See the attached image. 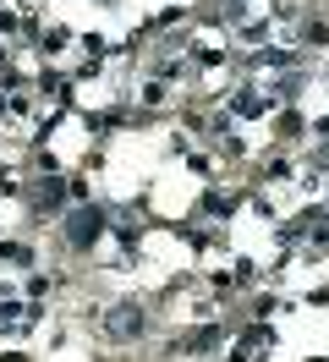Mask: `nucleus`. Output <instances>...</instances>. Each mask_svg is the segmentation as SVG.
I'll use <instances>...</instances> for the list:
<instances>
[{
  "instance_id": "3",
  "label": "nucleus",
  "mask_w": 329,
  "mask_h": 362,
  "mask_svg": "<svg viewBox=\"0 0 329 362\" xmlns=\"http://www.w3.org/2000/svg\"><path fill=\"white\" fill-rule=\"evenodd\" d=\"M39 204H44V209L61 204V181H44V187H39Z\"/></svg>"
},
{
  "instance_id": "1",
  "label": "nucleus",
  "mask_w": 329,
  "mask_h": 362,
  "mask_svg": "<svg viewBox=\"0 0 329 362\" xmlns=\"http://www.w3.org/2000/svg\"><path fill=\"white\" fill-rule=\"evenodd\" d=\"M99 324H105V335H110V340H137L149 318H143V308H137V302H115V308H110Z\"/></svg>"
},
{
  "instance_id": "2",
  "label": "nucleus",
  "mask_w": 329,
  "mask_h": 362,
  "mask_svg": "<svg viewBox=\"0 0 329 362\" xmlns=\"http://www.w3.org/2000/svg\"><path fill=\"white\" fill-rule=\"evenodd\" d=\"M99 230H105V220H99V214H93V209H77V214H71V220H66V236H71V242H77V247H88V242H93V236H99Z\"/></svg>"
}]
</instances>
